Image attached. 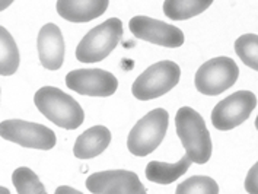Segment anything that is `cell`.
<instances>
[{
  "mask_svg": "<svg viewBox=\"0 0 258 194\" xmlns=\"http://www.w3.org/2000/svg\"><path fill=\"white\" fill-rule=\"evenodd\" d=\"M177 135L191 162L203 165L212 156V139L203 117L191 107H181L175 114Z\"/></svg>",
  "mask_w": 258,
  "mask_h": 194,
  "instance_id": "1",
  "label": "cell"
},
{
  "mask_svg": "<svg viewBox=\"0 0 258 194\" xmlns=\"http://www.w3.org/2000/svg\"><path fill=\"white\" fill-rule=\"evenodd\" d=\"M37 108L55 125L76 130L85 120V112L76 99L54 86H44L34 95Z\"/></svg>",
  "mask_w": 258,
  "mask_h": 194,
  "instance_id": "2",
  "label": "cell"
},
{
  "mask_svg": "<svg viewBox=\"0 0 258 194\" xmlns=\"http://www.w3.org/2000/svg\"><path fill=\"white\" fill-rule=\"evenodd\" d=\"M122 38V22L109 18L101 25L92 28L78 44L76 58L82 63H98L111 54Z\"/></svg>",
  "mask_w": 258,
  "mask_h": 194,
  "instance_id": "3",
  "label": "cell"
},
{
  "mask_svg": "<svg viewBox=\"0 0 258 194\" xmlns=\"http://www.w3.org/2000/svg\"><path fill=\"white\" fill-rule=\"evenodd\" d=\"M179 78L181 69L175 61L163 60L155 63L135 81L132 86L133 97L140 101H149L162 97L177 86Z\"/></svg>",
  "mask_w": 258,
  "mask_h": 194,
  "instance_id": "4",
  "label": "cell"
},
{
  "mask_svg": "<svg viewBox=\"0 0 258 194\" xmlns=\"http://www.w3.org/2000/svg\"><path fill=\"white\" fill-rule=\"evenodd\" d=\"M169 115L163 108H156L140 118L132 128L127 148L135 156H148L161 143L168 130Z\"/></svg>",
  "mask_w": 258,
  "mask_h": 194,
  "instance_id": "5",
  "label": "cell"
},
{
  "mask_svg": "<svg viewBox=\"0 0 258 194\" xmlns=\"http://www.w3.org/2000/svg\"><path fill=\"white\" fill-rule=\"evenodd\" d=\"M239 69L231 57H215L197 70L194 83L200 94L215 97L235 85Z\"/></svg>",
  "mask_w": 258,
  "mask_h": 194,
  "instance_id": "6",
  "label": "cell"
},
{
  "mask_svg": "<svg viewBox=\"0 0 258 194\" xmlns=\"http://www.w3.org/2000/svg\"><path fill=\"white\" fill-rule=\"evenodd\" d=\"M0 136L24 148L50 151L55 146L54 132L38 123L24 120H5L0 123Z\"/></svg>",
  "mask_w": 258,
  "mask_h": 194,
  "instance_id": "7",
  "label": "cell"
},
{
  "mask_svg": "<svg viewBox=\"0 0 258 194\" xmlns=\"http://www.w3.org/2000/svg\"><path fill=\"white\" fill-rule=\"evenodd\" d=\"M257 107V97L249 91H238L220 101L212 111V123L222 130H232L249 118Z\"/></svg>",
  "mask_w": 258,
  "mask_h": 194,
  "instance_id": "8",
  "label": "cell"
},
{
  "mask_svg": "<svg viewBox=\"0 0 258 194\" xmlns=\"http://www.w3.org/2000/svg\"><path fill=\"white\" fill-rule=\"evenodd\" d=\"M69 89L88 97H111L118 88L117 78L102 69L72 70L66 76Z\"/></svg>",
  "mask_w": 258,
  "mask_h": 194,
  "instance_id": "9",
  "label": "cell"
},
{
  "mask_svg": "<svg viewBox=\"0 0 258 194\" xmlns=\"http://www.w3.org/2000/svg\"><path fill=\"white\" fill-rule=\"evenodd\" d=\"M86 188L94 194H139L146 190L137 174L125 169L95 172L88 177Z\"/></svg>",
  "mask_w": 258,
  "mask_h": 194,
  "instance_id": "10",
  "label": "cell"
},
{
  "mask_svg": "<svg viewBox=\"0 0 258 194\" xmlns=\"http://www.w3.org/2000/svg\"><path fill=\"white\" fill-rule=\"evenodd\" d=\"M128 27L136 38L152 44L163 45L168 48H178L184 44V34L179 28L158 19H152L149 16H135L133 19H130Z\"/></svg>",
  "mask_w": 258,
  "mask_h": 194,
  "instance_id": "11",
  "label": "cell"
},
{
  "mask_svg": "<svg viewBox=\"0 0 258 194\" xmlns=\"http://www.w3.org/2000/svg\"><path fill=\"white\" fill-rule=\"evenodd\" d=\"M38 55L41 64L48 70H58L64 61V40L60 28L47 24L38 34Z\"/></svg>",
  "mask_w": 258,
  "mask_h": 194,
  "instance_id": "12",
  "label": "cell"
},
{
  "mask_svg": "<svg viewBox=\"0 0 258 194\" xmlns=\"http://www.w3.org/2000/svg\"><path fill=\"white\" fill-rule=\"evenodd\" d=\"M108 5V0H60L55 6L58 15L66 21L89 22L105 14Z\"/></svg>",
  "mask_w": 258,
  "mask_h": 194,
  "instance_id": "13",
  "label": "cell"
},
{
  "mask_svg": "<svg viewBox=\"0 0 258 194\" xmlns=\"http://www.w3.org/2000/svg\"><path fill=\"white\" fill-rule=\"evenodd\" d=\"M111 143V132L104 125H94L75 142L73 153L79 159H91L104 152Z\"/></svg>",
  "mask_w": 258,
  "mask_h": 194,
  "instance_id": "14",
  "label": "cell"
},
{
  "mask_svg": "<svg viewBox=\"0 0 258 194\" xmlns=\"http://www.w3.org/2000/svg\"><path fill=\"white\" fill-rule=\"evenodd\" d=\"M190 158L184 155L175 164H166L159 161H152L146 166V178L156 184H171L182 177L191 166Z\"/></svg>",
  "mask_w": 258,
  "mask_h": 194,
  "instance_id": "15",
  "label": "cell"
},
{
  "mask_svg": "<svg viewBox=\"0 0 258 194\" xmlns=\"http://www.w3.org/2000/svg\"><path fill=\"white\" fill-rule=\"evenodd\" d=\"M212 3V0H166L163 2V14L172 21H184L203 14Z\"/></svg>",
  "mask_w": 258,
  "mask_h": 194,
  "instance_id": "16",
  "label": "cell"
},
{
  "mask_svg": "<svg viewBox=\"0 0 258 194\" xmlns=\"http://www.w3.org/2000/svg\"><path fill=\"white\" fill-rule=\"evenodd\" d=\"M19 68V50L14 37L6 28L0 27V75L11 76Z\"/></svg>",
  "mask_w": 258,
  "mask_h": 194,
  "instance_id": "17",
  "label": "cell"
},
{
  "mask_svg": "<svg viewBox=\"0 0 258 194\" xmlns=\"http://www.w3.org/2000/svg\"><path fill=\"white\" fill-rule=\"evenodd\" d=\"M12 182L18 194H47L38 175L27 166L15 169L12 174Z\"/></svg>",
  "mask_w": 258,
  "mask_h": 194,
  "instance_id": "18",
  "label": "cell"
},
{
  "mask_svg": "<svg viewBox=\"0 0 258 194\" xmlns=\"http://www.w3.org/2000/svg\"><path fill=\"white\" fill-rule=\"evenodd\" d=\"M235 51L251 69H258V37L255 34L241 35L235 42Z\"/></svg>",
  "mask_w": 258,
  "mask_h": 194,
  "instance_id": "19",
  "label": "cell"
},
{
  "mask_svg": "<svg viewBox=\"0 0 258 194\" xmlns=\"http://www.w3.org/2000/svg\"><path fill=\"white\" fill-rule=\"evenodd\" d=\"M175 194H219V185L210 177L194 175L181 182Z\"/></svg>",
  "mask_w": 258,
  "mask_h": 194,
  "instance_id": "20",
  "label": "cell"
},
{
  "mask_svg": "<svg viewBox=\"0 0 258 194\" xmlns=\"http://www.w3.org/2000/svg\"><path fill=\"white\" fill-rule=\"evenodd\" d=\"M257 171L258 165H252L249 169L246 178H245V190L249 194H258V184H257Z\"/></svg>",
  "mask_w": 258,
  "mask_h": 194,
  "instance_id": "21",
  "label": "cell"
},
{
  "mask_svg": "<svg viewBox=\"0 0 258 194\" xmlns=\"http://www.w3.org/2000/svg\"><path fill=\"white\" fill-rule=\"evenodd\" d=\"M55 194H83V193L78 191V190H75V188H72V187H69V185H61V187H58V188L55 190Z\"/></svg>",
  "mask_w": 258,
  "mask_h": 194,
  "instance_id": "22",
  "label": "cell"
},
{
  "mask_svg": "<svg viewBox=\"0 0 258 194\" xmlns=\"http://www.w3.org/2000/svg\"><path fill=\"white\" fill-rule=\"evenodd\" d=\"M12 5L11 0H6V2H0V11H5L6 8H9Z\"/></svg>",
  "mask_w": 258,
  "mask_h": 194,
  "instance_id": "23",
  "label": "cell"
},
{
  "mask_svg": "<svg viewBox=\"0 0 258 194\" xmlns=\"http://www.w3.org/2000/svg\"><path fill=\"white\" fill-rule=\"evenodd\" d=\"M0 194H11V191L6 187H0Z\"/></svg>",
  "mask_w": 258,
  "mask_h": 194,
  "instance_id": "24",
  "label": "cell"
},
{
  "mask_svg": "<svg viewBox=\"0 0 258 194\" xmlns=\"http://www.w3.org/2000/svg\"><path fill=\"white\" fill-rule=\"evenodd\" d=\"M139 194H148V191H146V190H143L142 193H139Z\"/></svg>",
  "mask_w": 258,
  "mask_h": 194,
  "instance_id": "25",
  "label": "cell"
}]
</instances>
